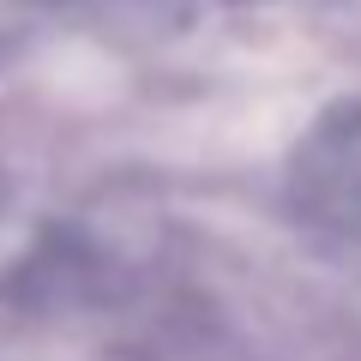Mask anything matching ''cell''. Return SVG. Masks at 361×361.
Masks as SVG:
<instances>
[{
	"mask_svg": "<svg viewBox=\"0 0 361 361\" xmlns=\"http://www.w3.org/2000/svg\"><path fill=\"white\" fill-rule=\"evenodd\" d=\"M25 6H42V13H97V6H115V0H25Z\"/></svg>",
	"mask_w": 361,
	"mask_h": 361,
	"instance_id": "obj_1",
	"label": "cell"
}]
</instances>
